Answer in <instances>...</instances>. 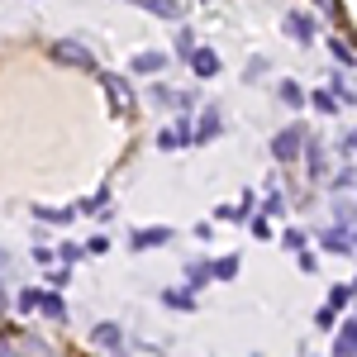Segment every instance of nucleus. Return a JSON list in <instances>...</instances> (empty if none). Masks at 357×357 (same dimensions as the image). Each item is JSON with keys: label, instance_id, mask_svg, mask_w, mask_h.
Here are the masks:
<instances>
[{"label": "nucleus", "instance_id": "1", "mask_svg": "<svg viewBox=\"0 0 357 357\" xmlns=\"http://www.w3.org/2000/svg\"><path fill=\"white\" fill-rule=\"evenodd\" d=\"M53 62H62V67H82V72H96V53L86 48L82 38H57V43H53Z\"/></svg>", "mask_w": 357, "mask_h": 357}, {"label": "nucleus", "instance_id": "2", "mask_svg": "<svg viewBox=\"0 0 357 357\" xmlns=\"http://www.w3.org/2000/svg\"><path fill=\"white\" fill-rule=\"evenodd\" d=\"M100 86H105V96H110V110L119 114V119H134V86L124 82V77H114V72H105L100 77Z\"/></svg>", "mask_w": 357, "mask_h": 357}, {"label": "nucleus", "instance_id": "3", "mask_svg": "<svg viewBox=\"0 0 357 357\" xmlns=\"http://www.w3.org/2000/svg\"><path fill=\"white\" fill-rule=\"evenodd\" d=\"M301 153H305V124H286V129L272 138V158L276 162H296Z\"/></svg>", "mask_w": 357, "mask_h": 357}, {"label": "nucleus", "instance_id": "4", "mask_svg": "<svg viewBox=\"0 0 357 357\" xmlns=\"http://www.w3.org/2000/svg\"><path fill=\"white\" fill-rule=\"evenodd\" d=\"M305 172H310V181H324L329 176V153H324L319 138H305Z\"/></svg>", "mask_w": 357, "mask_h": 357}, {"label": "nucleus", "instance_id": "5", "mask_svg": "<svg viewBox=\"0 0 357 357\" xmlns=\"http://www.w3.org/2000/svg\"><path fill=\"white\" fill-rule=\"evenodd\" d=\"M5 353H48V343L33 333H0V357Z\"/></svg>", "mask_w": 357, "mask_h": 357}, {"label": "nucleus", "instance_id": "6", "mask_svg": "<svg viewBox=\"0 0 357 357\" xmlns=\"http://www.w3.org/2000/svg\"><path fill=\"white\" fill-rule=\"evenodd\" d=\"M91 343L119 353V348H124V329H119V324H96V329H91Z\"/></svg>", "mask_w": 357, "mask_h": 357}, {"label": "nucleus", "instance_id": "7", "mask_svg": "<svg viewBox=\"0 0 357 357\" xmlns=\"http://www.w3.org/2000/svg\"><path fill=\"white\" fill-rule=\"evenodd\" d=\"M167 238H172V229H167V224H158V229H134V238H129V243L143 252V248H162Z\"/></svg>", "mask_w": 357, "mask_h": 357}, {"label": "nucleus", "instance_id": "8", "mask_svg": "<svg viewBox=\"0 0 357 357\" xmlns=\"http://www.w3.org/2000/svg\"><path fill=\"white\" fill-rule=\"evenodd\" d=\"M286 33H291V38H301V43H310V38H314V20L296 10V15H286Z\"/></svg>", "mask_w": 357, "mask_h": 357}, {"label": "nucleus", "instance_id": "9", "mask_svg": "<svg viewBox=\"0 0 357 357\" xmlns=\"http://www.w3.org/2000/svg\"><path fill=\"white\" fill-rule=\"evenodd\" d=\"M162 67H167L162 53H134V72H138V77H158Z\"/></svg>", "mask_w": 357, "mask_h": 357}, {"label": "nucleus", "instance_id": "10", "mask_svg": "<svg viewBox=\"0 0 357 357\" xmlns=\"http://www.w3.org/2000/svg\"><path fill=\"white\" fill-rule=\"evenodd\" d=\"M191 72H195V77H215V72H220V57L210 53V48H195V57H191Z\"/></svg>", "mask_w": 357, "mask_h": 357}, {"label": "nucleus", "instance_id": "11", "mask_svg": "<svg viewBox=\"0 0 357 357\" xmlns=\"http://www.w3.org/2000/svg\"><path fill=\"white\" fill-rule=\"evenodd\" d=\"M333 353H343V357H357V319H353V324H343V329H338V338H333Z\"/></svg>", "mask_w": 357, "mask_h": 357}, {"label": "nucleus", "instance_id": "12", "mask_svg": "<svg viewBox=\"0 0 357 357\" xmlns=\"http://www.w3.org/2000/svg\"><path fill=\"white\" fill-rule=\"evenodd\" d=\"M191 129H195V143H210L224 124H220V114H215V110H205V114H200V124H191Z\"/></svg>", "mask_w": 357, "mask_h": 357}, {"label": "nucleus", "instance_id": "13", "mask_svg": "<svg viewBox=\"0 0 357 357\" xmlns=\"http://www.w3.org/2000/svg\"><path fill=\"white\" fill-rule=\"evenodd\" d=\"M143 10L158 20H181V0H143Z\"/></svg>", "mask_w": 357, "mask_h": 357}, {"label": "nucleus", "instance_id": "14", "mask_svg": "<svg viewBox=\"0 0 357 357\" xmlns=\"http://www.w3.org/2000/svg\"><path fill=\"white\" fill-rule=\"evenodd\" d=\"M205 281H215V262H191V267H186V286L200 291Z\"/></svg>", "mask_w": 357, "mask_h": 357}, {"label": "nucleus", "instance_id": "15", "mask_svg": "<svg viewBox=\"0 0 357 357\" xmlns=\"http://www.w3.org/2000/svg\"><path fill=\"white\" fill-rule=\"evenodd\" d=\"M353 243H357V234H348V229H329V234H324V248H329V252H348Z\"/></svg>", "mask_w": 357, "mask_h": 357}, {"label": "nucleus", "instance_id": "16", "mask_svg": "<svg viewBox=\"0 0 357 357\" xmlns=\"http://www.w3.org/2000/svg\"><path fill=\"white\" fill-rule=\"evenodd\" d=\"M38 310H43V319H67V305H62V296H38Z\"/></svg>", "mask_w": 357, "mask_h": 357}, {"label": "nucleus", "instance_id": "17", "mask_svg": "<svg viewBox=\"0 0 357 357\" xmlns=\"http://www.w3.org/2000/svg\"><path fill=\"white\" fill-rule=\"evenodd\" d=\"M276 96H281V105H291V110H301V105H305V91L296 82H281V91H276Z\"/></svg>", "mask_w": 357, "mask_h": 357}, {"label": "nucleus", "instance_id": "18", "mask_svg": "<svg viewBox=\"0 0 357 357\" xmlns=\"http://www.w3.org/2000/svg\"><path fill=\"white\" fill-rule=\"evenodd\" d=\"M238 276V252L234 257H215V281H234Z\"/></svg>", "mask_w": 357, "mask_h": 357}, {"label": "nucleus", "instance_id": "19", "mask_svg": "<svg viewBox=\"0 0 357 357\" xmlns=\"http://www.w3.org/2000/svg\"><path fill=\"white\" fill-rule=\"evenodd\" d=\"M86 215H110V191H96L91 200H82Z\"/></svg>", "mask_w": 357, "mask_h": 357}, {"label": "nucleus", "instance_id": "20", "mask_svg": "<svg viewBox=\"0 0 357 357\" xmlns=\"http://www.w3.org/2000/svg\"><path fill=\"white\" fill-rule=\"evenodd\" d=\"M162 305H172V310H195V296L191 291H162Z\"/></svg>", "mask_w": 357, "mask_h": 357}, {"label": "nucleus", "instance_id": "21", "mask_svg": "<svg viewBox=\"0 0 357 357\" xmlns=\"http://www.w3.org/2000/svg\"><path fill=\"white\" fill-rule=\"evenodd\" d=\"M348 186H357V167L348 162L343 172H333V191H348Z\"/></svg>", "mask_w": 357, "mask_h": 357}, {"label": "nucleus", "instance_id": "22", "mask_svg": "<svg viewBox=\"0 0 357 357\" xmlns=\"http://www.w3.org/2000/svg\"><path fill=\"white\" fill-rule=\"evenodd\" d=\"M262 210H267V215H281V210H286V200H281V191H276V186H267V200H262Z\"/></svg>", "mask_w": 357, "mask_h": 357}, {"label": "nucleus", "instance_id": "23", "mask_svg": "<svg viewBox=\"0 0 357 357\" xmlns=\"http://www.w3.org/2000/svg\"><path fill=\"white\" fill-rule=\"evenodd\" d=\"M33 215L48 220V224H67V220H72V210H43V205H33Z\"/></svg>", "mask_w": 357, "mask_h": 357}, {"label": "nucleus", "instance_id": "24", "mask_svg": "<svg viewBox=\"0 0 357 357\" xmlns=\"http://www.w3.org/2000/svg\"><path fill=\"white\" fill-rule=\"evenodd\" d=\"M333 319H338V305H324V310L314 314V324H319V329H333Z\"/></svg>", "mask_w": 357, "mask_h": 357}, {"label": "nucleus", "instance_id": "25", "mask_svg": "<svg viewBox=\"0 0 357 357\" xmlns=\"http://www.w3.org/2000/svg\"><path fill=\"white\" fill-rule=\"evenodd\" d=\"M333 57H338V62H348V67L357 62V53L348 48V43H343V38H333Z\"/></svg>", "mask_w": 357, "mask_h": 357}, {"label": "nucleus", "instance_id": "26", "mask_svg": "<svg viewBox=\"0 0 357 357\" xmlns=\"http://www.w3.org/2000/svg\"><path fill=\"white\" fill-rule=\"evenodd\" d=\"M281 243L291 248V252H301V248H305V234H301V229H286V234H281Z\"/></svg>", "mask_w": 357, "mask_h": 357}, {"label": "nucleus", "instance_id": "27", "mask_svg": "<svg viewBox=\"0 0 357 357\" xmlns=\"http://www.w3.org/2000/svg\"><path fill=\"white\" fill-rule=\"evenodd\" d=\"M15 305H20V310H38V291H20V296H15Z\"/></svg>", "mask_w": 357, "mask_h": 357}, {"label": "nucleus", "instance_id": "28", "mask_svg": "<svg viewBox=\"0 0 357 357\" xmlns=\"http://www.w3.org/2000/svg\"><path fill=\"white\" fill-rule=\"evenodd\" d=\"M357 220V205L353 200H338V224H353Z\"/></svg>", "mask_w": 357, "mask_h": 357}, {"label": "nucleus", "instance_id": "29", "mask_svg": "<svg viewBox=\"0 0 357 357\" xmlns=\"http://www.w3.org/2000/svg\"><path fill=\"white\" fill-rule=\"evenodd\" d=\"M176 53L186 57V62H191V57H195V38H191V33H181V38H176Z\"/></svg>", "mask_w": 357, "mask_h": 357}, {"label": "nucleus", "instance_id": "30", "mask_svg": "<svg viewBox=\"0 0 357 357\" xmlns=\"http://www.w3.org/2000/svg\"><path fill=\"white\" fill-rule=\"evenodd\" d=\"M333 105H338V96H324V91H319V96H314V110H324V114H329Z\"/></svg>", "mask_w": 357, "mask_h": 357}, {"label": "nucleus", "instance_id": "31", "mask_svg": "<svg viewBox=\"0 0 357 357\" xmlns=\"http://www.w3.org/2000/svg\"><path fill=\"white\" fill-rule=\"evenodd\" d=\"M301 267H305L310 276H314V272H319V257H314V252H305V248H301Z\"/></svg>", "mask_w": 357, "mask_h": 357}, {"label": "nucleus", "instance_id": "32", "mask_svg": "<svg viewBox=\"0 0 357 357\" xmlns=\"http://www.w3.org/2000/svg\"><path fill=\"white\" fill-rule=\"evenodd\" d=\"M262 72H267V62H262V57H252V62H248V82H257Z\"/></svg>", "mask_w": 357, "mask_h": 357}, {"label": "nucleus", "instance_id": "33", "mask_svg": "<svg viewBox=\"0 0 357 357\" xmlns=\"http://www.w3.org/2000/svg\"><path fill=\"white\" fill-rule=\"evenodd\" d=\"M319 10H324L329 20H343V10H338V0H319Z\"/></svg>", "mask_w": 357, "mask_h": 357}, {"label": "nucleus", "instance_id": "34", "mask_svg": "<svg viewBox=\"0 0 357 357\" xmlns=\"http://www.w3.org/2000/svg\"><path fill=\"white\" fill-rule=\"evenodd\" d=\"M67 267H72V262H67ZM67 267H57V272L48 276V281H53V286H67V281H72V272H67Z\"/></svg>", "mask_w": 357, "mask_h": 357}, {"label": "nucleus", "instance_id": "35", "mask_svg": "<svg viewBox=\"0 0 357 357\" xmlns=\"http://www.w3.org/2000/svg\"><path fill=\"white\" fill-rule=\"evenodd\" d=\"M329 305H348V286H333V291H329Z\"/></svg>", "mask_w": 357, "mask_h": 357}, {"label": "nucleus", "instance_id": "36", "mask_svg": "<svg viewBox=\"0 0 357 357\" xmlns=\"http://www.w3.org/2000/svg\"><path fill=\"white\" fill-rule=\"evenodd\" d=\"M343 153H357V129H353L348 138H343Z\"/></svg>", "mask_w": 357, "mask_h": 357}, {"label": "nucleus", "instance_id": "37", "mask_svg": "<svg viewBox=\"0 0 357 357\" xmlns=\"http://www.w3.org/2000/svg\"><path fill=\"white\" fill-rule=\"evenodd\" d=\"M0 310H5V286H0Z\"/></svg>", "mask_w": 357, "mask_h": 357}, {"label": "nucleus", "instance_id": "38", "mask_svg": "<svg viewBox=\"0 0 357 357\" xmlns=\"http://www.w3.org/2000/svg\"><path fill=\"white\" fill-rule=\"evenodd\" d=\"M0 262H5V257H0Z\"/></svg>", "mask_w": 357, "mask_h": 357}, {"label": "nucleus", "instance_id": "39", "mask_svg": "<svg viewBox=\"0 0 357 357\" xmlns=\"http://www.w3.org/2000/svg\"><path fill=\"white\" fill-rule=\"evenodd\" d=\"M353 319H357V314H353Z\"/></svg>", "mask_w": 357, "mask_h": 357}]
</instances>
